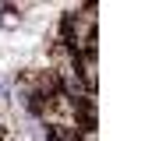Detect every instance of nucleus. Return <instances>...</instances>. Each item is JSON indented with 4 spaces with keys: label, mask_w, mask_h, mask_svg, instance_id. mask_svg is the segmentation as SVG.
Wrapping results in <instances>:
<instances>
[{
    "label": "nucleus",
    "mask_w": 152,
    "mask_h": 141,
    "mask_svg": "<svg viewBox=\"0 0 152 141\" xmlns=\"http://www.w3.org/2000/svg\"><path fill=\"white\" fill-rule=\"evenodd\" d=\"M18 21H21V14H18L14 7L0 4V25H4V28H11V25H18Z\"/></svg>",
    "instance_id": "1"
}]
</instances>
